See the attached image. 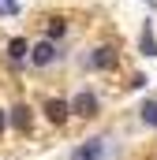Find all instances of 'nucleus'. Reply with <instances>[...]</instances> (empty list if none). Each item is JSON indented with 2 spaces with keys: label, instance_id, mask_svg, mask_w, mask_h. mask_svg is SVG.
Wrapping results in <instances>:
<instances>
[{
  "label": "nucleus",
  "instance_id": "10",
  "mask_svg": "<svg viewBox=\"0 0 157 160\" xmlns=\"http://www.w3.org/2000/svg\"><path fill=\"white\" fill-rule=\"evenodd\" d=\"M64 30H68V22H64V19H52V22H49V38H45V41L64 38Z\"/></svg>",
  "mask_w": 157,
  "mask_h": 160
},
{
  "label": "nucleus",
  "instance_id": "7",
  "mask_svg": "<svg viewBox=\"0 0 157 160\" xmlns=\"http://www.w3.org/2000/svg\"><path fill=\"white\" fill-rule=\"evenodd\" d=\"M8 56H11V63H23V60L30 56V41L26 38H11L8 41Z\"/></svg>",
  "mask_w": 157,
  "mask_h": 160
},
{
  "label": "nucleus",
  "instance_id": "6",
  "mask_svg": "<svg viewBox=\"0 0 157 160\" xmlns=\"http://www.w3.org/2000/svg\"><path fill=\"white\" fill-rule=\"evenodd\" d=\"M138 52H142V56H150V60L157 56V38H154V22H150V19L142 22V34H138Z\"/></svg>",
  "mask_w": 157,
  "mask_h": 160
},
{
  "label": "nucleus",
  "instance_id": "5",
  "mask_svg": "<svg viewBox=\"0 0 157 160\" xmlns=\"http://www.w3.org/2000/svg\"><path fill=\"white\" fill-rule=\"evenodd\" d=\"M68 116H71V108H68V101H64V97H49V101H45V119H49V123H56V127H60Z\"/></svg>",
  "mask_w": 157,
  "mask_h": 160
},
{
  "label": "nucleus",
  "instance_id": "3",
  "mask_svg": "<svg viewBox=\"0 0 157 160\" xmlns=\"http://www.w3.org/2000/svg\"><path fill=\"white\" fill-rule=\"evenodd\" d=\"M56 56H60V48L52 45V41H38V45H30V63L34 67H49V63H56Z\"/></svg>",
  "mask_w": 157,
  "mask_h": 160
},
{
  "label": "nucleus",
  "instance_id": "13",
  "mask_svg": "<svg viewBox=\"0 0 157 160\" xmlns=\"http://www.w3.org/2000/svg\"><path fill=\"white\" fill-rule=\"evenodd\" d=\"M4 127H8V116H4V112H0V130H4Z\"/></svg>",
  "mask_w": 157,
  "mask_h": 160
},
{
  "label": "nucleus",
  "instance_id": "1",
  "mask_svg": "<svg viewBox=\"0 0 157 160\" xmlns=\"http://www.w3.org/2000/svg\"><path fill=\"white\" fill-rule=\"evenodd\" d=\"M68 108L82 116V119H90V116H97V108H101V101H97V93H90V89H78L75 97L68 101Z\"/></svg>",
  "mask_w": 157,
  "mask_h": 160
},
{
  "label": "nucleus",
  "instance_id": "9",
  "mask_svg": "<svg viewBox=\"0 0 157 160\" xmlns=\"http://www.w3.org/2000/svg\"><path fill=\"white\" fill-rule=\"evenodd\" d=\"M138 116H142V123H146V127H154V130H157V101H142Z\"/></svg>",
  "mask_w": 157,
  "mask_h": 160
},
{
  "label": "nucleus",
  "instance_id": "8",
  "mask_svg": "<svg viewBox=\"0 0 157 160\" xmlns=\"http://www.w3.org/2000/svg\"><path fill=\"white\" fill-rule=\"evenodd\" d=\"M30 104H15V108H11V127H15V130H30Z\"/></svg>",
  "mask_w": 157,
  "mask_h": 160
},
{
  "label": "nucleus",
  "instance_id": "12",
  "mask_svg": "<svg viewBox=\"0 0 157 160\" xmlns=\"http://www.w3.org/2000/svg\"><path fill=\"white\" fill-rule=\"evenodd\" d=\"M146 82H150V78H146V75H142V71H138V75H135V78H131V89H142V86H146Z\"/></svg>",
  "mask_w": 157,
  "mask_h": 160
},
{
  "label": "nucleus",
  "instance_id": "4",
  "mask_svg": "<svg viewBox=\"0 0 157 160\" xmlns=\"http://www.w3.org/2000/svg\"><path fill=\"white\" fill-rule=\"evenodd\" d=\"M90 67H94V71H109V67H116V48H112V45H97V48L90 52Z\"/></svg>",
  "mask_w": 157,
  "mask_h": 160
},
{
  "label": "nucleus",
  "instance_id": "14",
  "mask_svg": "<svg viewBox=\"0 0 157 160\" xmlns=\"http://www.w3.org/2000/svg\"><path fill=\"white\" fill-rule=\"evenodd\" d=\"M150 4H154V0H150Z\"/></svg>",
  "mask_w": 157,
  "mask_h": 160
},
{
  "label": "nucleus",
  "instance_id": "11",
  "mask_svg": "<svg viewBox=\"0 0 157 160\" xmlns=\"http://www.w3.org/2000/svg\"><path fill=\"white\" fill-rule=\"evenodd\" d=\"M0 11H4V15H19L23 4H19V0H0Z\"/></svg>",
  "mask_w": 157,
  "mask_h": 160
},
{
  "label": "nucleus",
  "instance_id": "2",
  "mask_svg": "<svg viewBox=\"0 0 157 160\" xmlns=\"http://www.w3.org/2000/svg\"><path fill=\"white\" fill-rule=\"evenodd\" d=\"M71 160H105V138H86L71 149Z\"/></svg>",
  "mask_w": 157,
  "mask_h": 160
}]
</instances>
